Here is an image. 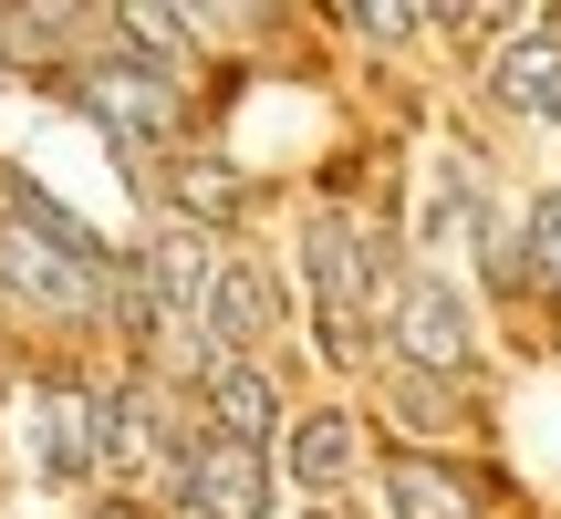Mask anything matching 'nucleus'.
Wrapping results in <instances>:
<instances>
[{
  "label": "nucleus",
  "instance_id": "nucleus-9",
  "mask_svg": "<svg viewBox=\"0 0 561 519\" xmlns=\"http://www.w3.org/2000/svg\"><path fill=\"white\" fill-rule=\"evenodd\" d=\"M489 94H500L510 115H551L561 125V32H520L489 62Z\"/></svg>",
  "mask_w": 561,
  "mask_h": 519
},
{
  "label": "nucleus",
  "instance_id": "nucleus-20",
  "mask_svg": "<svg viewBox=\"0 0 561 519\" xmlns=\"http://www.w3.org/2000/svg\"><path fill=\"white\" fill-rule=\"evenodd\" d=\"M312 519H343V509H312Z\"/></svg>",
  "mask_w": 561,
  "mask_h": 519
},
{
  "label": "nucleus",
  "instance_id": "nucleus-15",
  "mask_svg": "<svg viewBox=\"0 0 561 519\" xmlns=\"http://www.w3.org/2000/svg\"><path fill=\"white\" fill-rule=\"evenodd\" d=\"M167 187H178V208H198V219H240V166H219V157H178Z\"/></svg>",
  "mask_w": 561,
  "mask_h": 519
},
{
  "label": "nucleus",
  "instance_id": "nucleus-11",
  "mask_svg": "<svg viewBox=\"0 0 561 519\" xmlns=\"http://www.w3.org/2000/svg\"><path fill=\"white\" fill-rule=\"evenodd\" d=\"M385 519H468V478L437 458H385Z\"/></svg>",
  "mask_w": 561,
  "mask_h": 519
},
{
  "label": "nucleus",
  "instance_id": "nucleus-3",
  "mask_svg": "<svg viewBox=\"0 0 561 519\" xmlns=\"http://www.w3.org/2000/svg\"><path fill=\"white\" fill-rule=\"evenodd\" d=\"M187 458H198V447L178 437V395H167L157 374L146 384H125L115 395V416H104V478H187Z\"/></svg>",
  "mask_w": 561,
  "mask_h": 519
},
{
  "label": "nucleus",
  "instance_id": "nucleus-16",
  "mask_svg": "<svg viewBox=\"0 0 561 519\" xmlns=\"http://www.w3.org/2000/svg\"><path fill=\"white\" fill-rule=\"evenodd\" d=\"M520 270L561 291V187H541V198L520 208Z\"/></svg>",
  "mask_w": 561,
  "mask_h": 519
},
{
  "label": "nucleus",
  "instance_id": "nucleus-4",
  "mask_svg": "<svg viewBox=\"0 0 561 519\" xmlns=\"http://www.w3.org/2000/svg\"><path fill=\"white\" fill-rule=\"evenodd\" d=\"M198 333L219 343L229 364H250V354H261V343L280 333V280H271V270H261V260H250V250H229L219 270H208V301H198Z\"/></svg>",
  "mask_w": 561,
  "mask_h": 519
},
{
  "label": "nucleus",
  "instance_id": "nucleus-17",
  "mask_svg": "<svg viewBox=\"0 0 561 519\" xmlns=\"http://www.w3.org/2000/svg\"><path fill=\"white\" fill-rule=\"evenodd\" d=\"M62 32H73V11H21V21L0 11V53H53Z\"/></svg>",
  "mask_w": 561,
  "mask_h": 519
},
{
  "label": "nucleus",
  "instance_id": "nucleus-10",
  "mask_svg": "<svg viewBox=\"0 0 561 519\" xmlns=\"http://www.w3.org/2000/svg\"><path fill=\"white\" fill-rule=\"evenodd\" d=\"M94 468H104V416H94V395H83V384H73V395H42V478L73 488V478H94Z\"/></svg>",
  "mask_w": 561,
  "mask_h": 519
},
{
  "label": "nucleus",
  "instance_id": "nucleus-1",
  "mask_svg": "<svg viewBox=\"0 0 561 519\" xmlns=\"http://www.w3.org/2000/svg\"><path fill=\"white\" fill-rule=\"evenodd\" d=\"M301 270H312V322H322L312 343H333V354H364V333H375L385 280H396V270L364 250V229L343 219V208H322V219L301 229Z\"/></svg>",
  "mask_w": 561,
  "mask_h": 519
},
{
  "label": "nucleus",
  "instance_id": "nucleus-7",
  "mask_svg": "<svg viewBox=\"0 0 561 519\" xmlns=\"http://www.w3.org/2000/svg\"><path fill=\"white\" fill-rule=\"evenodd\" d=\"M198 405H208V437H229V447H271V426H280V384L261 364H229V354H208Z\"/></svg>",
  "mask_w": 561,
  "mask_h": 519
},
{
  "label": "nucleus",
  "instance_id": "nucleus-5",
  "mask_svg": "<svg viewBox=\"0 0 561 519\" xmlns=\"http://www.w3.org/2000/svg\"><path fill=\"white\" fill-rule=\"evenodd\" d=\"M83 115L104 125L115 146H157L167 125H178V83L157 73V62H83Z\"/></svg>",
  "mask_w": 561,
  "mask_h": 519
},
{
  "label": "nucleus",
  "instance_id": "nucleus-18",
  "mask_svg": "<svg viewBox=\"0 0 561 519\" xmlns=\"http://www.w3.org/2000/svg\"><path fill=\"white\" fill-rule=\"evenodd\" d=\"M396 426H447V395L426 374H405V364H396Z\"/></svg>",
  "mask_w": 561,
  "mask_h": 519
},
{
  "label": "nucleus",
  "instance_id": "nucleus-6",
  "mask_svg": "<svg viewBox=\"0 0 561 519\" xmlns=\"http://www.w3.org/2000/svg\"><path fill=\"white\" fill-rule=\"evenodd\" d=\"M187 509L198 519H271V447L208 437L198 458H187Z\"/></svg>",
  "mask_w": 561,
  "mask_h": 519
},
{
  "label": "nucleus",
  "instance_id": "nucleus-12",
  "mask_svg": "<svg viewBox=\"0 0 561 519\" xmlns=\"http://www.w3.org/2000/svg\"><path fill=\"white\" fill-rule=\"evenodd\" d=\"M280 468H291L312 499H322V488H343V478H354V416H333V405H322V416H301L291 447H280Z\"/></svg>",
  "mask_w": 561,
  "mask_h": 519
},
{
  "label": "nucleus",
  "instance_id": "nucleus-21",
  "mask_svg": "<svg viewBox=\"0 0 561 519\" xmlns=\"http://www.w3.org/2000/svg\"><path fill=\"white\" fill-rule=\"evenodd\" d=\"M104 519H125V509H104Z\"/></svg>",
  "mask_w": 561,
  "mask_h": 519
},
{
  "label": "nucleus",
  "instance_id": "nucleus-19",
  "mask_svg": "<svg viewBox=\"0 0 561 519\" xmlns=\"http://www.w3.org/2000/svg\"><path fill=\"white\" fill-rule=\"evenodd\" d=\"M416 21H426L416 0H405V11H396V0H375V11H364V32H375V42H405V32H416Z\"/></svg>",
  "mask_w": 561,
  "mask_h": 519
},
{
  "label": "nucleus",
  "instance_id": "nucleus-2",
  "mask_svg": "<svg viewBox=\"0 0 561 519\" xmlns=\"http://www.w3.org/2000/svg\"><path fill=\"white\" fill-rule=\"evenodd\" d=\"M385 333H396V354H405V374H468L479 364V322H468V301L447 291L437 270H396L385 280Z\"/></svg>",
  "mask_w": 561,
  "mask_h": 519
},
{
  "label": "nucleus",
  "instance_id": "nucleus-13",
  "mask_svg": "<svg viewBox=\"0 0 561 519\" xmlns=\"http://www.w3.org/2000/svg\"><path fill=\"white\" fill-rule=\"evenodd\" d=\"M208 270H219V260L198 250V229H178V219H167V229H157V250H146V280H157V312H167V301H187V312H198V301H208Z\"/></svg>",
  "mask_w": 561,
  "mask_h": 519
},
{
  "label": "nucleus",
  "instance_id": "nucleus-14",
  "mask_svg": "<svg viewBox=\"0 0 561 519\" xmlns=\"http://www.w3.org/2000/svg\"><path fill=\"white\" fill-rule=\"evenodd\" d=\"M115 42H125V62H157V73H167V62L187 53V21L167 11V0H125V11H115Z\"/></svg>",
  "mask_w": 561,
  "mask_h": 519
},
{
  "label": "nucleus",
  "instance_id": "nucleus-8",
  "mask_svg": "<svg viewBox=\"0 0 561 519\" xmlns=\"http://www.w3.org/2000/svg\"><path fill=\"white\" fill-rule=\"evenodd\" d=\"M0 219H11V229H32L42 250L83 260V270H104V260H115V250H104V240H94V229H83V219H73L62 198H42V187L21 177V166H0Z\"/></svg>",
  "mask_w": 561,
  "mask_h": 519
}]
</instances>
